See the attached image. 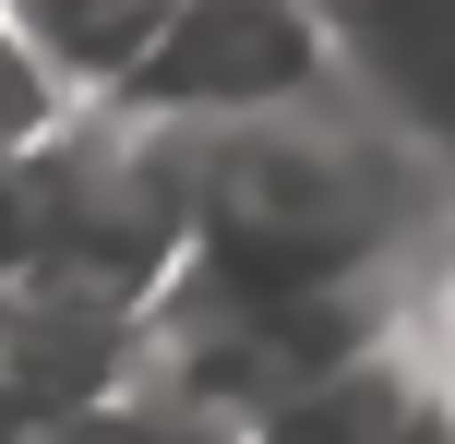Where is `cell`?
Instances as JSON below:
<instances>
[{"instance_id":"277c9868","label":"cell","mask_w":455,"mask_h":444,"mask_svg":"<svg viewBox=\"0 0 455 444\" xmlns=\"http://www.w3.org/2000/svg\"><path fill=\"white\" fill-rule=\"evenodd\" d=\"M443 384H455V336H443V312H419L408 336H384V349L312 373L299 397H275L240 444H395Z\"/></svg>"},{"instance_id":"6da1fadb","label":"cell","mask_w":455,"mask_h":444,"mask_svg":"<svg viewBox=\"0 0 455 444\" xmlns=\"http://www.w3.org/2000/svg\"><path fill=\"white\" fill-rule=\"evenodd\" d=\"M192 264L180 277L288 301V288H360V277H432L443 264V181L395 133H371L347 96L192 133Z\"/></svg>"},{"instance_id":"52a82bcc","label":"cell","mask_w":455,"mask_h":444,"mask_svg":"<svg viewBox=\"0 0 455 444\" xmlns=\"http://www.w3.org/2000/svg\"><path fill=\"white\" fill-rule=\"evenodd\" d=\"M395 444H455V384H443V397H432V408H419V421H408V432H395Z\"/></svg>"},{"instance_id":"3957f363","label":"cell","mask_w":455,"mask_h":444,"mask_svg":"<svg viewBox=\"0 0 455 444\" xmlns=\"http://www.w3.org/2000/svg\"><path fill=\"white\" fill-rule=\"evenodd\" d=\"M336 96L455 192V0H312Z\"/></svg>"},{"instance_id":"5b68a950","label":"cell","mask_w":455,"mask_h":444,"mask_svg":"<svg viewBox=\"0 0 455 444\" xmlns=\"http://www.w3.org/2000/svg\"><path fill=\"white\" fill-rule=\"evenodd\" d=\"M180 0H0V36L60 85V109H120Z\"/></svg>"},{"instance_id":"7a4b0ae2","label":"cell","mask_w":455,"mask_h":444,"mask_svg":"<svg viewBox=\"0 0 455 444\" xmlns=\"http://www.w3.org/2000/svg\"><path fill=\"white\" fill-rule=\"evenodd\" d=\"M336 96L312 0H180V24L156 36V61L132 72L120 120H156V133H240V120L312 109Z\"/></svg>"},{"instance_id":"8992f818","label":"cell","mask_w":455,"mask_h":444,"mask_svg":"<svg viewBox=\"0 0 455 444\" xmlns=\"http://www.w3.org/2000/svg\"><path fill=\"white\" fill-rule=\"evenodd\" d=\"M60 120H72V109H60V85H48V72L24 61L12 36H0V168H24L48 133H60Z\"/></svg>"}]
</instances>
